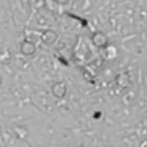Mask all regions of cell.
<instances>
[{
	"instance_id": "6da1fadb",
	"label": "cell",
	"mask_w": 147,
	"mask_h": 147,
	"mask_svg": "<svg viewBox=\"0 0 147 147\" xmlns=\"http://www.w3.org/2000/svg\"><path fill=\"white\" fill-rule=\"evenodd\" d=\"M46 5L53 11H64V7L69 5V0H46Z\"/></svg>"
},
{
	"instance_id": "277c9868",
	"label": "cell",
	"mask_w": 147,
	"mask_h": 147,
	"mask_svg": "<svg viewBox=\"0 0 147 147\" xmlns=\"http://www.w3.org/2000/svg\"><path fill=\"white\" fill-rule=\"evenodd\" d=\"M53 93H54V96H57V98H61V96H64V95H65V85L64 84H54L53 85Z\"/></svg>"
},
{
	"instance_id": "3957f363",
	"label": "cell",
	"mask_w": 147,
	"mask_h": 147,
	"mask_svg": "<svg viewBox=\"0 0 147 147\" xmlns=\"http://www.w3.org/2000/svg\"><path fill=\"white\" fill-rule=\"evenodd\" d=\"M93 42H95V46L105 47L106 44H108V39H106V36L103 34V33H95L93 34Z\"/></svg>"
},
{
	"instance_id": "5b68a950",
	"label": "cell",
	"mask_w": 147,
	"mask_h": 147,
	"mask_svg": "<svg viewBox=\"0 0 147 147\" xmlns=\"http://www.w3.org/2000/svg\"><path fill=\"white\" fill-rule=\"evenodd\" d=\"M56 39H57V34H56L54 31H51V30L42 34V42H44V44H53Z\"/></svg>"
},
{
	"instance_id": "7a4b0ae2",
	"label": "cell",
	"mask_w": 147,
	"mask_h": 147,
	"mask_svg": "<svg viewBox=\"0 0 147 147\" xmlns=\"http://www.w3.org/2000/svg\"><path fill=\"white\" fill-rule=\"evenodd\" d=\"M20 49H21V53L25 54V56H31V54L36 51V46H34L31 41H23L21 46H20Z\"/></svg>"
}]
</instances>
